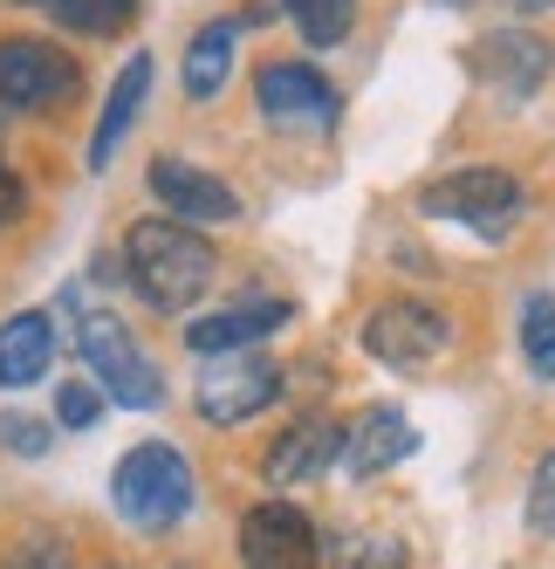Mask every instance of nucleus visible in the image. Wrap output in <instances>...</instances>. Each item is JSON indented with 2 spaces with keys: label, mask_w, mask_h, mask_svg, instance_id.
<instances>
[{
  "label": "nucleus",
  "mask_w": 555,
  "mask_h": 569,
  "mask_svg": "<svg viewBox=\"0 0 555 569\" xmlns=\"http://www.w3.org/2000/svg\"><path fill=\"white\" fill-rule=\"evenodd\" d=\"M144 97H151V56H131L124 69H117V83H110L103 110H97V131H90V172H103L110 158H117V144H124V131L138 124Z\"/></svg>",
  "instance_id": "dca6fc26"
},
{
  "label": "nucleus",
  "mask_w": 555,
  "mask_h": 569,
  "mask_svg": "<svg viewBox=\"0 0 555 569\" xmlns=\"http://www.w3.org/2000/svg\"><path fill=\"white\" fill-rule=\"evenodd\" d=\"M0 446H8V453H49V426L42 419H0Z\"/></svg>",
  "instance_id": "393cba45"
},
{
  "label": "nucleus",
  "mask_w": 555,
  "mask_h": 569,
  "mask_svg": "<svg viewBox=\"0 0 555 569\" xmlns=\"http://www.w3.org/2000/svg\"><path fill=\"white\" fill-rule=\"evenodd\" d=\"M336 569H405V542L398 536H343Z\"/></svg>",
  "instance_id": "412c9836"
},
{
  "label": "nucleus",
  "mask_w": 555,
  "mask_h": 569,
  "mask_svg": "<svg viewBox=\"0 0 555 569\" xmlns=\"http://www.w3.org/2000/svg\"><path fill=\"white\" fill-rule=\"evenodd\" d=\"M364 350L377 363H391V371H425L432 357H446L453 343V316L440 302H418V296H391L364 316Z\"/></svg>",
  "instance_id": "39448f33"
},
{
  "label": "nucleus",
  "mask_w": 555,
  "mask_h": 569,
  "mask_svg": "<svg viewBox=\"0 0 555 569\" xmlns=\"http://www.w3.org/2000/svg\"><path fill=\"white\" fill-rule=\"evenodd\" d=\"M233 42H241V21H206V28L185 42L179 83H185L192 103H213V97L226 90V76H233Z\"/></svg>",
  "instance_id": "f3484780"
},
{
  "label": "nucleus",
  "mask_w": 555,
  "mask_h": 569,
  "mask_svg": "<svg viewBox=\"0 0 555 569\" xmlns=\"http://www.w3.org/2000/svg\"><path fill=\"white\" fill-rule=\"evenodd\" d=\"M75 350H83L90 385H97L110 405H124V412H158V405H165V378H158V363L144 357V343H138L110 309H90V316H83Z\"/></svg>",
  "instance_id": "7ed1b4c3"
},
{
  "label": "nucleus",
  "mask_w": 555,
  "mask_h": 569,
  "mask_svg": "<svg viewBox=\"0 0 555 569\" xmlns=\"http://www.w3.org/2000/svg\"><path fill=\"white\" fill-rule=\"evenodd\" d=\"M254 103H261L268 124H282V131H323L343 110L336 83L323 69H309V62H268L254 76Z\"/></svg>",
  "instance_id": "1a4fd4ad"
},
{
  "label": "nucleus",
  "mask_w": 555,
  "mask_h": 569,
  "mask_svg": "<svg viewBox=\"0 0 555 569\" xmlns=\"http://www.w3.org/2000/svg\"><path fill=\"white\" fill-rule=\"evenodd\" d=\"M522 357L535 378H555V296L522 302Z\"/></svg>",
  "instance_id": "aec40b11"
},
{
  "label": "nucleus",
  "mask_w": 555,
  "mask_h": 569,
  "mask_svg": "<svg viewBox=\"0 0 555 569\" xmlns=\"http://www.w3.org/2000/svg\"><path fill=\"white\" fill-rule=\"evenodd\" d=\"M21 207H28V186L14 179L8 158H0V227H14V220H21Z\"/></svg>",
  "instance_id": "a878e982"
},
{
  "label": "nucleus",
  "mask_w": 555,
  "mask_h": 569,
  "mask_svg": "<svg viewBox=\"0 0 555 569\" xmlns=\"http://www.w3.org/2000/svg\"><path fill=\"white\" fill-rule=\"evenodd\" d=\"M97 412H103V391H97L90 378H69V385L56 391V419H62L69 432H90V426H97Z\"/></svg>",
  "instance_id": "4be33fe9"
},
{
  "label": "nucleus",
  "mask_w": 555,
  "mask_h": 569,
  "mask_svg": "<svg viewBox=\"0 0 555 569\" xmlns=\"http://www.w3.org/2000/svg\"><path fill=\"white\" fill-rule=\"evenodd\" d=\"M213 268H220V254L200 227H179L165 213H151L124 233V274L144 296V309H158V316H179V309L200 302L213 289Z\"/></svg>",
  "instance_id": "f257e3e1"
},
{
  "label": "nucleus",
  "mask_w": 555,
  "mask_h": 569,
  "mask_svg": "<svg viewBox=\"0 0 555 569\" xmlns=\"http://www.w3.org/2000/svg\"><path fill=\"white\" fill-rule=\"evenodd\" d=\"M282 14L295 21V34L309 49H336L356 28V0H282Z\"/></svg>",
  "instance_id": "a211bd4d"
},
{
  "label": "nucleus",
  "mask_w": 555,
  "mask_h": 569,
  "mask_svg": "<svg viewBox=\"0 0 555 569\" xmlns=\"http://www.w3.org/2000/svg\"><path fill=\"white\" fill-rule=\"evenodd\" d=\"M528 528L555 542V453L535 467V487H528Z\"/></svg>",
  "instance_id": "b1692460"
},
{
  "label": "nucleus",
  "mask_w": 555,
  "mask_h": 569,
  "mask_svg": "<svg viewBox=\"0 0 555 569\" xmlns=\"http://www.w3.org/2000/svg\"><path fill=\"white\" fill-rule=\"evenodd\" d=\"M418 453V432H412V419L398 412V405H371V412H356L350 426H343V473L350 480H377L384 467H398V460H412Z\"/></svg>",
  "instance_id": "f8f14e48"
},
{
  "label": "nucleus",
  "mask_w": 555,
  "mask_h": 569,
  "mask_svg": "<svg viewBox=\"0 0 555 569\" xmlns=\"http://www.w3.org/2000/svg\"><path fill=\"white\" fill-rule=\"evenodd\" d=\"M274 398H282V363L261 357V350L206 357L200 385H192V405H200V419H213V426H248Z\"/></svg>",
  "instance_id": "423d86ee"
},
{
  "label": "nucleus",
  "mask_w": 555,
  "mask_h": 569,
  "mask_svg": "<svg viewBox=\"0 0 555 569\" xmlns=\"http://www.w3.org/2000/svg\"><path fill=\"white\" fill-rule=\"evenodd\" d=\"M21 8H34V0H21Z\"/></svg>",
  "instance_id": "c85d7f7f"
},
{
  "label": "nucleus",
  "mask_w": 555,
  "mask_h": 569,
  "mask_svg": "<svg viewBox=\"0 0 555 569\" xmlns=\"http://www.w3.org/2000/svg\"><path fill=\"white\" fill-rule=\"evenodd\" d=\"M69 34H124L138 21V0H42Z\"/></svg>",
  "instance_id": "6ab92c4d"
},
{
  "label": "nucleus",
  "mask_w": 555,
  "mask_h": 569,
  "mask_svg": "<svg viewBox=\"0 0 555 569\" xmlns=\"http://www.w3.org/2000/svg\"><path fill=\"white\" fill-rule=\"evenodd\" d=\"M336 453H343V426L323 419V412H309V419H295L282 439L268 446L261 473H268V487H309L323 467H336Z\"/></svg>",
  "instance_id": "ddd939ff"
},
{
  "label": "nucleus",
  "mask_w": 555,
  "mask_h": 569,
  "mask_svg": "<svg viewBox=\"0 0 555 569\" xmlns=\"http://www.w3.org/2000/svg\"><path fill=\"white\" fill-rule=\"evenodd\" d=\"M241 569H323V536L295 501H261L241 515Z\"/></svg>",
  "instance_id": "6e6552de"
},
{
  "label": "nucleus",
  "mask_w": 555,
  "mask_h": 569,
  "mask_svg": "<svg viewBox=\"0 0 555 569\" xmlns=\"http://www.w3.org/2000/svg\"><path fill=\"white\" fill-rule=\"evenodd\" d=\"M151 199L165 207L179 227H226V220H241V192H233L226 179H213V172H200L192 158H151Z\"/></svg>",
  "instance_id": "9d476101"
},
{
  "label": "nucleus",
  "mask_w": 555,
  "mask_h": 569,
  "mask_svg": "<svg viewBox=\"0 0 555 569\" xmlns=\"http://www.w3.org/2000/svg\"><path fill=\"white\" fill-rule=\"evenodd\" d=\"M110 508L131 528H144V536H165V528H179L192 515V460L165 439L131 446L110 473Z\"/></svg>",
  "instance_id": "f03ea898"
},
{
  "label": "nucleus",
  "mask_w": 555,
  "mask_h": 569,
  "mask_svg": "<svg viewBox=\"0 0 555 569\" xmlns=\"http://www.w3.org/2000/svg\"><path fill=\"white\" fill-rule=\"evenodd\" d=\"M0 569H69V542H62V536H49V528H42V536H21Z\"/></svg>",
  "instance_id": "5701e85b"
},
{
  "label": "nucleus",
  "mask_w": 555,
  "mask_h": 569,
  "mask_svg": "<svg viewBox=\"0 0 555 569\" xmlns=\"http://www.w3.org/2000/svg\"><path fill=\"white\" fill-rule=\"evenodd\" d=\"M56 363V322L42 309H14L0 322V391H28L42 385Z\"/></svg>",
  "instance_id": "2eb2a0df"
},
{
  "label": "nucleus",
  "mask_w": 555,
  "mask_h": 569,
  "mask_svg": "<svg viewBox=\"0 0 555 569\" xmlns=\"http://www.w3.org/2000/svg\"><path fill=\"white\" fill-rule=\"evenodd\" d=\"M440 8H466V0H440Z\"/></svg>",
  "instance_id": "cd10ccee"
},
{
  "label": "nucleus",
  "mask_w": 555,
  "mask_h": 569,
  "mask_svg": "<svg viewBox=\"0 0 555 569\" xmlns=\"http://www.w3.org/2000/svg\"><path fill=\"white\" fill-rule=\"evenodd\" d=\"M282 322H289V302H233V309H213L200 322H185V350L192 357H233V350L268 343Z\"/></svg>",
  "instance_id": "4468645a"
},
{
  "label": "nucleus",
  "mask_w": 555,
  "mask_h": 569,
  "mask_svg": "<svg viewBox=\"0 0 555 569\" xmlns=\"http://www.w3.org/2000/svg\"><path fill=\"white\" fill-rule=\"evenodd\" d=\"M514 8H522V14H528V8H555V0H514Z\"/></svg>",
  "instance_id": "bb28decb"
},
{
  "label": "nucleus",
  "mask_w": 555,
  "mask_h": 569,
  "mask_svg": "<svg viewBox=\"0 0 555 569\" xmlns=\"http://www.w3.org/2000/svg\"><path fill=\"white\" fill-rule=\"evenodd\" d=\"M466 62H473V76H481L487 90H501V97H528V90L548 83L555 49L542 42V34H528V28H494V34H481V42H473Z\"/></svg>",
  "instance_id": "9b49d317"
},
{
  "label": "nucleus",
  "mask_w": 555,
  "mask_h": 569,
  "mask_svg": "<svg viewBox=\"0 0 555 569\" xmlns=\"http://www.w3.org/2000/svg\"><path fill=\"white\" fill-rule=\"evenodd\" d=\"M418 213L453 220V227H473V233L501 240L514 220L528 213V186L514 179V172H494V166H460V172L432 179V186L418 192Z\"/></svg>",
  "instance_id": "20e7f679"
},
{
  "label": "nucleus",
  "mask_w": 555,
  "mask_h": 569,
  "mask_svg": "<svg viewBox=\"0 0 555 569\" xmlns=\"http://www.w3.org/2000/svg\"><path fill=\"white\" fill-rule=\"evenodd\" d=\"M83 69H75L69 49L42 42V34H8L0 42V103L8 110H56L75 97Z\"/></svg>",
  "instance_id": "0eeeda50"
}]
</instances>
